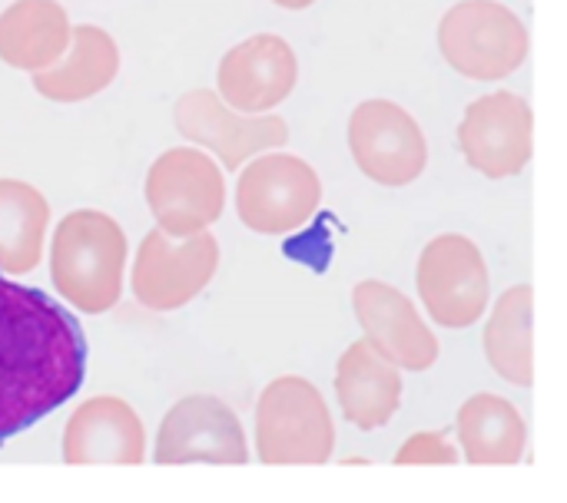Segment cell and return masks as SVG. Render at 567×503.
<instances>
[{
  "instance_id": "cell-1",
  "label": "cell",
  "mask_w": 567,
  "mask_h": 503,
  "mask_svg": "<svg viewBox=\"0 0 567 503\" xmlns=\"http://www.w3.org/2000/svg\"><path fill=\"white\" fill-rule=\"evenodd\" d=\"M86 355L80 322L53 295L0 275V444L80 391Z\"/></svg>"
},
{
  "instance_id": "cell-2",
  "label": "cell",
  "mask_w": 567,
  "mask_h": 503,
  "mask_svg": "<svg viewBox=\"0 0 567 503\" xmlns=\"http://www.w3.org/2000/svg\"><path fill=\"white\" fill-rule=\"evenodd\" d=\"M126 232L100 209H73L50 239V282L80 315H106L123 295Z\"/></svg>"
},
{
  "instance_id": "cell-3",
  "label": "cell",
  "mask_w": 567,
  "mask_h": 503,
  "mask_svg": "<svg viewBox=\"0 0 567 503\" xmlns=\"http://www.w3.org/2000/svg\"><path fill=\"white\" fill-rule=\"evenodd\" d=\"M336 451V425L322 391L282 375L256 401V458L262 464H326Z\"/></svg>"
},
{
  "instance_id": "cell-4",
  "label": "cell",
  "mask_w": 567,
  "mask_h": 503,
  "mask_svg": "<svg viewBox=\"0 0 567 503\" xmlns=\"http://www.w3.org/2000/svg\"><path fill=\"white\" fill-rule=\"evenodd\" d=\"M439 50L465 80H508L528 60V27L498 0H458L439 23Z\"/></svg>"
},
{
  "instance_id": "cell-5",
  "label": "cell",
  "mask_w": 567,
  "mask_h": 503,
  "mask_svg": "<svg viewBox=\"0 0 567 503\" xmlns=\"http://www.w3.org/2000/svg\"><path fill=\"white\" fill-rule=\"evenodd\" d=\"M319 202L322 179L302 156L269 149L239 166L236 212L249 232L289 235L319 212Z\"/></svg>"
},
{
  "instance_id": "cell-6",
  "label": "cell",
  "mask_w": 567,
  "mask_h": 503,
  "mask_svg": "<svg viewBox=\"0 0 567 503\" xmlns=\"http://www.w3.org/2000/svg\"><path fill=\"white\" fill-rule=\"evenodd\" d=\"M156 226L169 235L209 229L226 209V179L213 156L199 146H173L159 153L143 182Z\"/></svg>"
},
{
  "instance_id": "cell-7",
  "label": "cell",
  "mask_w": 567,
  "mask_h": 503,
  "mask_svg": "<svg viewBox=\"0 0 567 503\" xmlns=\"http://www.w3.org/2000/svg\"><path fill=\"white\" fill-rule=\"evenodd\" d=\"M219 269V239L203 229L193 235H169L150 229L136 249L130 289L150 312H176L189 305Z\"/></svg>"
},
{
  "instance_id": "cell-8",
  "label": "cell",
  "mask_w": 567,
  "mask_h": 503,
  "mask_svg": "<svg viewBox=\"0 0 567 503\" xmlns=\"http://www.w3.org/2000/svg\"><path fill=\"white\" fill-rule=\"evenodd\" d=\"M415 289L435 325L472 328L488 312L492 275L482 249L468 235L445 232L422 249L415 265Z\"/></svg>"
},
{
  "instance_id": "cell-9",
  "label": "cell",
  "mask_w": 567,
  "mask_h": 503,
  "mask_svg": "<svg viewBox=\"0 0 567 503\" xmlns=\"http://www.w3.org/2000/svg\"><path fill=\"white\" fill-rule=\"evenodd\" d=\"M349 153L379 186L402 189L429 166V143L419 119L392 99H362L349 116Z\"/></svg>"
},
{
  "instance_id": "cell-10",
  "label": "cell",
  "mask_w": 567,
  "mask_h": 503,
  "mask_svg": "<svg viewBox=\"0 0 567 503\" xmlns=\"http://www.w3.org/2000/svg\"><path fill=\"white\" fill-rule=\"evenodd\" d=\"M173 126L183 139L209 149L223 159V169H239L252 156L282 149L289 143V123L276 113L243 116L233 113L216 90H189L173 106Z\"/></svg>"
},
{
  "instance_id": "cell-11",
  "label": "cell",
  "mask_w": 567,
  "mask_h": 503,
  "mask_svg": "<svg viewBox=\"0 0 567 503\" xmlns=\"http://www.w3.org/2000/svg\"><path fill=\"white\" fill-rule=\"evenodd\" d=\"M458 149L465 163L488 179L518 176L535 149V116L528 99L512 90L472 99L458 123Z\"/></svg>"
},
{
  "instance_id": "cell-12",
  "label": "cell",
  "mask_w": 567,
  "mask_h": 503,
  "mask_svg": "<svg viewBox=\"0 0 567 503\" xmlns=\"http://www.w3.org/2000/svg\"><path fill=\"white\" fill-rule=\"evenodd\" d=\"M156 464H246L249 444L236 411L213 395L179 398L159 421Z\"/></svg>"
},
{
  "instance_id": "cell-13",
  "label": "cell",
  "mask_w": 567,
  "mask_h": 503,
  "mask_svg": "<svg viewBox=\"0 0 567 503\" xmlns=\"http://www.w3.org/2000/svg\"><path fill=\"white\" fill-rule=\"evenodd\" d=\"M299 80L296 50L276 33H256L229 46L216 66V96L243 116L272 113Z\"/></svg>"
},
{
  "instance_id": "cell-14",
  "label": "cell",
  "mask_w": 567,
  "mask_h": 503,
  "mask_svg": "<svg viewBox=\"0 0 567 503\" xmlns=\"http://www.w3.org/2000/svg\"><path fill=\"white\" fill-rule=\"evenodd\" d=\"M352 312L365 332V342L402 371H429L439 361V338L419 315V308L395 285L362 279L352 289Z\"/></svg>"
},
{
  "instance_id": "cell-15",
  "label": "cell",
  "mask_w": 567,
  "mask_h": 503,
  "mask_svg": "<svg viewBox=\"0 0 567 503\" xmlns=\"http://www.w3.org/2000/svg\"><path fill=\"white\" fill-rule=\"evenodd\" d=\"M60 451L66 464H143L146 431L123 398L96 395L66 418Z\"/></svg>"
},
{
  "instance_id": "cell-16",
  "label": "cell",
  "mask_w": 567,
  "mask_h": 503,
  "mask_svg": "<svg viewBox=\"0 0 567 503\" xmlns=\"http://www.w3.org/2000/svg\"><path fill=\"white\" fill-rule=\"evenodd\" d=\"M336 398L352 428L379 431L402 405V371L359 338L336 361Z\"/></svg>"
},
{
  "instance_id": "cell-17",
  "label": "cell",
  "mask_w": 567,
  "mask_h": 503,
  "mask_svg": "<svg viewBox=\"0 0 567 503\" xmlns=\"http://www.w3.org/2000/svg\"><path fill=\"white\" fill-rule=\"evenodd\" d=\"M120 73V46L96 23H73L66 53L40 73H30L33 90L50 103H83L103 93Z\"/></svg>"
},
{
  "instance_id": "cell-18",
  "label": "cell",
  "mask_w": 567,
  "mask_h": 503,
  "mask_svg": "<svg viewBox=\"0 0 567 503\" xmlns=\"http://www.w3.org/2000/svg\"><path fill=\"white\" fill-rule=\"evenodd\" d=\"M70 17L56 0H13L0 13V60L10 70H50L70 46Z\"/></svg>"
},
{
  "instance_id": "cell-19",
  "label": "cell",
  "mask_w": 567,
  "mask_h": 503,
  "mask_svg": "<svg viewBox=\"0 0 567 503\" xmlns=\"http://www.w3.org/2000/svg\"><path fill=\"white\" fill-rule=\"evenodd\" d=\"M455 434L468 464H518L528 448L522 411L502 395H472L455 415Z\"/></svg>"
},
{
  "instance_id": "cell-20",
  "label": "cell",
  "mask_w": 567,
  "mask_h": 503,
  "mask_svg": "<svg viewBox=\"0 0 567 503\" xmlns=\"http://www.w3.org/2000/svg\"><path fill=\"white\" fill-rule=\"evenodd\" d=\"M532 305L535 289L528 282L512 285L495 302L485 325V358L492 371L518 388L535 385V348H532Z\"/></svg>"
},
{
  "instance_id": "cell-21",
  "label": "cell",
  "mask_w": 567,
  "mask_h": 503,
  "mask_svg": "<svg viewBox=\"0 0 567 503\" xmlns=\"http://www.w3.org/2000/svg\"><path fill=\"white\" fill-rule=\"evenodd\" d=\"M50 226L47 196L23 179H0V272L27 275L43 259Z\"/></svg>"
},
{
  "instance_id": "cell-22",
  "label": "cell",
  "mask_w": 567,
  "mask_h": 503,
  "mask_svg": "<svg viewBox=\"0 0 567 503\" xmlns=\"http://www.w3.org/2000/svg\"><path fill=\"white\" fill-rule=\"evenodd\" d=\"M395 464H458V451L442 431H422L399 448Z\"/></svg>"
},
{
  "instance_id": "cell-23",
  "label": "cell",
  "mask_w": 567,
  "mask_h": 503,
  "mask_svg": "<svg viewBox=\"0 0 567 503\" xmlns=\"http://www.w3.org/2000/svg\"><path fill=\"white\" fill-rule=\"evenodd\" d=\"M276 7H282V10H306V7H312L316 0H272Z\"/></svg>"
}]
</instances>
